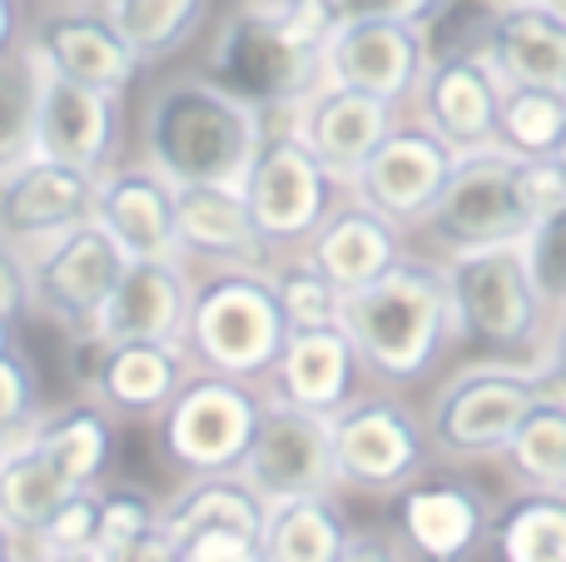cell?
I'll use <instances>...</instances> for the list:
<instances>
[{"mask_svg":"<svg viewBox=\"0 0 566 562\" xmlns=\"http://www.w3.org/2000/svg\"><path fill=\"white\" fill-rule=\"evenodd\" d=\"M264 110L234 95L224 80L179 75L155 90L145 110V165H155L175 189L234 185L244 189L264 149Z\"/></svg>","mask_w":566,"mask_h":562,"instance_id":"obj_1","label":"cell"},{"mask_svg":"<svg viewBox=\"0 0 566 562\" xmlns=\"http://www.w3.org/2000/svg\"><path fill=\"white\" fill-rule=\"evenodd\" d=\"M338 324L358 348L363 368L392 384H412L438 364L442 344L458 334L448 274L428 259H402L378 284L343 294Z\"/></svg>","mask_w":566,"mask_h":562,"instance_id":"obj_2","label":"cell"},{"mask_svg":"<svg viewBox=\"0 0 566 562\" xmlns=\"http://www.w3.org/2000/svg\"><path fill=\"white\" fill-rule=\"evenodd\" d=\"M333 30L328 0L293 10V15H264L239 10L214 40L209 75L224 80L234 95L254 100L259 110H298L323 85V40Z\"/></svg>","mask_w":566,"mask_h":562,"instance_id":"obj_3","label":"cell"},{"mask_svg":"<svg viewBox=\"0 0 566 562\" xmlns=\"http://www.w3.org/2000/svg\"><path fill=\"white\" fill-rule=\"evenodd\" d=\"M283 339H289V319L264 264H234L195 284L185 348L199 368L229 378H264L274 374Z\"/></svg>","mask_w":566,"mask_h":562,"instance_id":"obj_4","label":"cell"},{"mask_svg":"<svg viewBox=\"0 0 566 562\" xmlns=\"http://www.w3.org/2000/svg\"><path fill=\"white\" fill-rule=\"evenodd\" d=\"M442 274H448L452 319H458L462 339L497 348V354H517V348L537 344L547 304H542V289L532 279L527 239L442 254Z\"/></svg>","mask_w":566,"mask_h":562,"instance_id":"obj_5","label":"cell"},{"mask_svg":"<svg viewBox=\"0 0 566 562\" xmlns=\"http://www.w3.org/2000/svg\"><path fill=\"white\" fill-rule=\"evenodd\" d=\"M422 229L432 244H442V254L527 239L537 229V209L527 199V159L512 155L507 145L458 155Z\"/></svg>","mask_w":566,"mask_h":562,"instance_id":"obj_6","label":"cell"},{"mask_svg":"<svg viewBox=\"0 0 566 562\" xmlns=\"http://www.w3.org/2000/svg\"><path fill=\"white\" fill-rule=\"evenodd\" d=\"M269 398L254 388V378H229L195 368L189 384L175 394V404L159 414V438L165 454L175 458L185 473H239L254 428L264 418Z\"/></svg>","mask_w":566,"mask_h":562,"instance_id":"obj_7","label":"cell"},{"mask_svg":"<svg viewBox=\"0 0 566 562\" xmlns=\"http://www.w3.org/2000/svg\"><path fill=\"white\" fill-rule=\"evenodd\" d=\"M547 368H522V364H472L452 378L432 404V444L442 454L458 458H488L512 444L522 418L547 398Z\"/></svg>","mask_w":566,"mask_h":562,"instance_id":"obj_8","label":"cell"},{"mask_svg":"<svg viewBox=\"0 0 566 562\" xmlns=\"http://www.w3.org/2000/svg\"><path fill=\"white\" fill-rule=\"evenodd\" d=\"M129 254L109 239L99 219H85L55 244L30 254V309L45 314L50 324L70 329V334H90L99 309L109 304L119 274H125Z\"/></svg>","mask_w":566,"mask_h":562,"instance_id":"obj_9","label":"cell"},{"mask_svg":"<svg viewBox=\"0 0 566 562\" xmlns=\"http://www.w3.org/2000/svg\"><path fill=\"white\" fill-rule=\"evenodd\" d=\"M333 428V464L338 483L363 493H402L428 464V438L422 424L398 398H353L328 418Z\"/></svg>","mask_w":566,"mask_h":562,"instance_id":"obj_10","label":"cell"},{"mask_svg":"<svg viewBox=\"0 0 566 562\" xmlns=\"http://www.w3.org/2000/svg\"><path fill=\"white\" fill-rule=\"evenodd\" d=\"M239 478L264 498L269 508L293 503V498H318L338 488V464H333V428L323 414L293 408L283 398H269L264 418L254 428Z\"/></svg>","mask_w":566,"mask_h":562,"instance_id":"obj_11","label":"cell"},{"mask_svg":"<svg viewBox=\"0 0 566 562\" xmlns=\"http://www.w3.org/2000/svg\"><path fill=\"white\" fill-rule=\"evenodd\" d=\"M333 185L338 179L318 165V155L293 129L269 135L244 179V199L254 209V225L269 239V249L308 244L323 219L333 215Z\"/></svg>","mask_w":566,"mask_h":562,"instance_id":"obj_12","label":"cell"},{"mask_svg":"<svg viewBox=\"0 0 566 562\" xmlns=\"http://www.w3.org/2000/svg\"><path fill=\"white\" fill-rule=\"evenodd\" d=\"M432 65L428 25L402 20H343L323 40V85L363 90L388 105L418 95L422 75Z\"/></svg>","mask_w":566,"mask_h":562,"instance_id":"obj_13","label":"cell"},{"mask_svg":"<svg viewBox=\"0 0 566 562\" xmlns=\"http://www.w3.org/2000/svg\"><path fill=\"white\" fill-rule=\"evenodd\" d=\"M185 339H135V344H99L80 334V384L109 414H165L175 394L195 374Z\"/></svg>","mask_w":566,"mask_h":562,"instance_id":"obj_14","label":"cell"},{"mask_svg":"<svg viewBox=\"0 0 566 562\" xmlns=\"http://www.w3.org/2000/svg\"><path fill=\"white\" fill-rule=\"evenodd\" d=\"M452 165H458V149L442 145L428 125H392V135L358 169L353 189H358L363 205H373L398 229H408L432 215Z\"/></svg>","mask_w":566,"mask_h":562,"instance_id":"obj_15","label":"cell"},{"mask_svg":"<svg viewBox=\"0 0 566 562\" xmlns=\"http://www.w3.org/2000/svg\"><path fill=\"white\" fill-rule=\"evenodd\" d=\"M502 95H507V85L482 50H442V55H432L428 75L418 85L422 125L458 155L488 149L497 145Z\"/></svg>","mask_w":566,"mask_h":562,"instance_id":"obj_16","label":"cell"},{"mask_svg":"<svg viewBox=\"0 0 566 562\" xmlns=\"http://www.w3.org/2000/svg\"><path fill=\"white\" fill-rule=\"evenodd\" d=\"M85 219H95V175L85 169L35 155L0 179V235L25 254L55 244Z\"/></svg>","mask_w":566,"mask_h":562,"instance_id":"obj_17","label":"cell"},{"mask_svg":"<svg viewBox=\"0 0 566 562\" xmlns=\"http://www.w3.org/2000/svg\"><path fill=\"white\" fill-rule=\"evenodd\" d=\"M398 105L363 90H343V85H318L298 110L289 115V129L303 145L318 155V165L333 179H358V169L373 159V149L392 135Z\"/></svg>","mask_w":566,"mask_h":562,"instance_id":"obj_18","label":"cell"},{"mask_svg":"<svg viewBox=\"0 0 566 562\" xmlns=\"http://www.w3.org/2000/svg\"><path fill=\"white\" fill-rule=\"evenodd\" d=\"M30 50L45 60V70L105 95H125L145 65L135 45L115 30L109 10H50L30 30Z\"/></svg>","mask_w":566,"mask_h":562,"instance_id":"obj_19","label":"cell"},{"mask_svg":"<svg viewBox=\"0 0 566 562\" xmlns=\"http://www.w3.org/2000/svg\"><path fill=\"white\" fill-rule=\"evenodd\" d=\"M95 219L129 259H179V189L155 165H109L95 179Z\"/></svg>","mask_w":566,"mask_h":562,"instance_id":"obj_20","label":"cell"},{"mask_svg":"<svg viewBox=\"0 0 566 562\" xmlns=\"http://www.w3.org/2000/svg\"><path fill=\"white\" fill-rule=\"evenodd\" d=\"M119 139V95L75 85V80L45 70L40 85V119H35V155L55 165L105 175Z\"/></svg>","mask_w":566,"mask_h":562,"instance_id":"obj_21","label":"cell"},{"mask_svg":"<svg viewBox=\"0 0 566 562\" xmlns=\"http://www.w3.org/2000/svg\"><path fill=\"white\" fill-rule=\"evenodd\" d=\"M189 304H195V284H189L179 259H129L90 339H99V344L185 339Z\"/></svg>","mask_w":566,"mask_h":562,"instance_id":"obj_22","label":"cell"},{"mask_svg":"<svg viewBox=\"0 0 566 562\" xmlns=\"http://www.w3.org/2000/svg\"><path fill=\"white\" fill-rule=\"evenodd\" d=\"M482 55L502 85H537L566 95V15L547 0H502L488 20Z\"/></svg>","mask_w":566,"mask_h":562,"instance_id":"obj_23","label":"cell"},{"mask_svg":"<svg viewBox=\"0 0 566 562\" xmlns=\"http://www.w3.org/2000/svg\"><path fill=\"white\" fill-rule=\"evenodd\" d=\"M358 348L343 334V324H323V329H289L283 354L274 364V398L308 414L333 418L343 404L358 398Z\"/></svg>","mask_w":566,"mask_h":562,"instance_id":"obj_24","label":"cell"},{"mask_svg":"<svg viewBox=\"0 0 566 562\" xmlns=\"http://www.w3.org/2000/svg\"><path fill=\"white\" fill-rule=\"evenodd\" d=\"M303 254L343 289V294H358V289L378 284L388 269H398L402 259V229L388 215H378L373 205L353 199V205H333V215L318 225V235L308 239Z\"/></svg>","mask_w":566,"mask_h":562,"instance_id":"obj_25","label":"cell"},{"mask_svg":"<svg viewBox=\"0 0 566 562\" xmlns=\"http://www.w3.org/2000/svg\"><path fill=\"white\" fill-rule=\"evenodd\" d=\"M488 528L482 498L462 483H408L398 493V538L422 562H462Z\"/></svg>","mask_w":566,"mask_h":562,"instance_id":"obj_26","label":"cell"},{"mask_svg":"<svg viewBox=\"0 0 566 562\" xmlns=\"http://www.w3.org/2000/svg\"><path fill=\"white\" fill-rule=\"evenodd\" d=\"M179 249L224 264H264L269 239L259 235L254 209L234 185L179 189Z\"/></svg>","mask_w":566,"mask_h":562,"instance_id":"obj_27","label":"cell"},{"mask_svg":"<svg viewBox=\"0 0 566 562\" xmlns=\"http://www.w3.org/2000/svg\"><path fill=\"white\" fill-rule=\"evenodd\" d=\"M269 523V503L244 483L239 473H209L195 478L189 488H179L165 503V528L185 543L195 533H209V528H224V533H244V538H264Z\"/></svg>","mask_w":566,"mask_h":562,"instance_id":"obj_28","label":"cell"},{"mask_svg":"<svg viewBox=\"0 0 566 562\" xmlns=\"http://www.w3.org/2000/svg\"><path fill=\"white\" fill-rule=\"evenodd\" d=\"M30 438L75 488H99L109 458H115V424H109V408L95 398L45 414Z\"/></svg>","mask_w":566,"mask_h":562,"instance_id":"obj_29","label":"cell"},{"mask_svg":"<svg viewBox=\"0 0 566 562\" xmlns=\"http://www.w3.org/2000/svg\"><path fill=\"white\" fill-rule=\"evenodd\" d=\"M353 543L348 513L338 508L333 493L318 498H293V503L269 508L264 538H259V558L264 562H338Z\"/></svg>","mask_w":566,"mask_h":562,"instance_id":"obj_30","label":"cell"},{"mask_svg":"<svg viewBox=\"0 0 566 562\" xmlns=\"http://www.w3.org/2000/svg\"><path fill=\"white\" fill-rule=\"evenodd\" d=\"M70 493L75 483L40 454L35 438H25L10 448L6 468H0V523L15 533L20 548H35V538L45 533V523Z\"/></svg>","mask_w":566,"mask_h":562,"instance_id":"obj_31","label":"cell"},{"mask_svg":"<svg viewBox=\"0 0 566 562\" xmlns=\"http://www.w3.org/2000/svg\"><path fill=\"white\" fill-rule=\"evenodd\" d=\"M40 85H45V60L30 50V40L0 55V179L35 159Z\"/></svg>","mask_w":566,"mask_h":562,"instance_id":"obj_32","label":"cell"},{"mask_svg":"<svg viewBox=\"0 0 566 562\" xmlns=\"http://www.w3.org/2000/svg\"><path fill=\"white\" fill-rule=\"evenodd\" d=\"M497 562H566V493H522L492 523Z\"/></svg>","mask_w":566,"mask_h":562,"instance_id":"obj_33","label":"cell"},{"mask_svg":"<svg viewBox=\"0 0 566 562\" xmlns=\"http://www.w3.org/2000/svg\"><path fill=\"white\" fill-rule=\"evenodd\" d=\"M105 10L139 60H165L205 25L209 0H105Z\"/></svg>","mask_w":566,"mask_h":562,"instance_id":"obj_34","label":"cell"},{"mask_svg":"<svg viewBox=\"0 0 566 562\" xmlns=\"http://www.w3.org/2000/svg\"><path fill=\"white\" fill-rule=\"evenodd\" d=\"M566 139V95L537 85H507L497 115V145L522 159H557Z\"/></svg>","mask_w":566,"mask_h":562,"instance_id":"obj_35","label":"cell"},{"mask_svg":"<svg viewBox=\"0 0 566 562\" xmlns=\"http://www.w3.org/2000/svg\"><path fill=\"white\" fill-rule=\"evenodd\" d=\"M512 464V473L522 483L542 488V493H566V404L562 398H542L522 428L512 434V444L502 448Z\"/></svg>","mask_w":566,"mask_h":562,"instance_id":"obj_36","label":"cell"},{"mask_svg":"<svg viewBox=\"0 0 566 562\" xmlns=\"http://www.w3.org/2000/svg\"><path fill=\"white\" fill-rule=\"evenodd\" d=\"M274 274V289H279V304H283V319L289 329H323V324H338L343 314V289L313 264L308 254L289 259V264L269 269Z\"/></svg>","mask_w":566,"mask_h":562,"instance_id":"obj_37","label":"cell"},{"mask_svg":"<svg viewBox=\"0 0 566 562\" xmlns=\"http://www.w3.org/2000/svg\"><path fill=\"white\" fill-rule=\"evenodd\" d=\"M40 418H45V408H40L35 364H30V354L20 344H10L0 354V438L25 444L40 428Z\"/></svg>","mask_w":566,"mask_h":562,"instance_id":"obj_38","label":"cell"},{"mask_svg":"<svg viewBox=\"0 0 566 562\" xmlns=\"http://www.w3.org/2000/svg\"><path fill=\"white\" fill-rule=\"evenodd\" d=\"M165 528V503L145 488L125 483V488H105V518H99V548L115 553L125 543H139L145 533Z\"/></svg>","mask_w":566,"mask_h":562,"instance_id":"obj_39","label":"cell"},{"mask_svg":"<svg viewBox=\"0 0 566 562\" xmlns=\"http://www.w3.org/2000/svg\"><path fill=\"white\" fill-rule=\"evenodd\" d=\"M527 259L532 279L542 289V304L566 314V199L527 235Z\"/></svg>","mask_w":566,"mask_h":562,"instance_id":"obj_40","label":"cell"},{"mask_svg":"<svg viewBox=\"0 0 566 562\" xmlns=\"http://www.w3.org/2000/svg\"><path fill=\"white\" fill-rule=\"evenodd\" d=\"M99 518H105V488H75L55 508L35 548H99Z\"/></svg>","mask_w":566,"mask_h":562,"instance_id":"obj_41","label":"cell"},{"mask_svg":"<svg viewBox=\"0 0 566 562\" xmlns=\"http://www.w3.org/2000/svg\"><path fill=\"white\" fill-rule=\"evenodd\" d=\"M448 0H328L333 25L343 20H402V25H428Z\"/></svg>","mask_w":566,"mask_h":562,"instance_id":"obj_42","label":"cell"},{"mask_svg":"<svg viewBox=\"0 0 566 562\" xmlns=\"http://www.w3.org/2000/svg\"><path fill=\"white\" fill-rule=\"evenodd\" d=\"M0 314L10 324L30 314V254L10 244L6 235H0Z\"/></svg>","mask_w":566,"mask_h":562,"instance_id":"obj_43","label":"cell"},{"mask_svg":"<svg viewBox=\"0 0 566 562\" xmlns=\"http://www.w3.org/2000/svg\"><path fill=\"white\" fill-rule=\"evenodd\" d=\"M179 562H264L259 543L244 533H224V528H209L179 543Z\"/></svg>","mask_w":566,"mask_h":562,"instance_id":"obj_44","label":"cell"},{"mask_svg":"<svg viewBox=\"0 0 566 562\" xmlns=\"http://www.w3.org/2000/svg\"><path fill=\"white\" fill-rule=\"evenodd\" d=\"M109 562H179V538L169 528H155L139 543H125L109 553Z\"/></svg>","mask_w":566,"mask_h":562,"instance_id":"obj_45","label":"cell"},{"mask_svg":"<svg viewBox=\"0 0 566 562\" xmlns=\"http://www.w3.org/2000/svg\"><path fill=\"white\" fill-rule=\"evenodd\" d=\"M338 562H408V553H402V538L392 543V538H382V533H353L348 553Z\"/></svg>","mask_w":566,"mask_h":562,"instance_id":"obj_46","label":"cell"},{"mask_svg":"<svg viewBox=\"0 0 566 562\" xmlns=\"http://www.w3.org/2000/svg\"><path fill=\"white\" fill-rule=\"evenodd\" d=\"M35 562H109L105 548H30Z\"/></svg>","mask_w":566,"mask_h":562,"instance_id":"obj_47","label":"cell"},{"mask_svg":"<svg viewBox=\"0 0 566 562\" xmlns=\"http://www.w3.org/2000/svg\"><path fill=\"white\" fill-rule=\"evenodd\" d=\"M15 45H20V10L15 0H0V55H10Z\"/></svg>","mask_w":566,"mask_h":562,"instance_id":"obj_48","label":"cell"},{"mask_svg":"<svg viewBox=\"0 0 566 562\" xmlns=\"http://www.w3.org/2000/svg\"><path fill=\"white\" fill-rule=\"evenodd\" d=\"M249 10H264V15H293V10L313 6V0H244Z\"/></svg>","mask_w":566,"mask_h":562,"instance_id":"obj_49","label":"cell"},{"mask_svg":"<svg viewBox=\"0 0 566 562\" xmlns=\"http://www.w3.org/2000/svg\"><path fill=\"white\" fill-rule=\"evenodd\" d=\"M552 368H557V374H566V314H562L557 334H552Z\"/></svg>","mask_w":566,"mask_h":562,"instance_id":"obj_50","label":"cell"},{"mask_svg":"<svg viewBox=\"0 0 566 562\" xmlns=\"http://www.w3.org/2000/svg\"><path fill=\"white\" fill-rule=\"evenodd\" d=\"M15 548H20V543H15V533H10V528L0 523V562H10V558H15Z\"/></svg>","mask_w":566,"mask_h":562,"instance_id":"obj_51","label":"cell"},{"mask_svg":"<svg viewBox=\"0 0 566 562\" xmlns=\"http://www.w3.org/2000/svg\"><path fill=\"white\" fill-rule=\"evenodd\" d=\"M10 344H15V324H10V319L6 314H0V354H6V348Z\"/></svg>","mask_w":566,"mask_h":562,"instance_id":"obj_52","label":"cell"},{"mask_svg":"<svg viewBox=\"0 0 566 562\" xmlns=\"http://www.w3.org/2000/svg\"><path fill=\"white\" fill-rule=\"evenodd\" d=\"M10 562H35V553H30V548H15V558Z\"/></svg>","mask_w":566,"mask_h":562,"instance_id":"obj_53","label":"cell"},{"mask_svg":"<svg viewBox=\"0 0 566 562\" xmlns=\"http://www.w3.org/2000/svg\"><path fill=\"white\" fill-rule=\"evenodd\" d=\"M10 448H15V444H10V438H0V468H6V458H10Z\"/></svg>","mask_w":566,"mask_h":562,"instance_id":"obj_54","label":"cell"},{"mask_svg":"<svg viewBox=\"0 0 566 562\" xmlns=\"http://www.w3.org/2000/svg\"><path fill=\"white\" fill-rule=\"evenodd\" d=\"M557 165L566 169V139H562V149H557Z\"/></svg>","mask_w":566,"mask_h":562,"instance_id":"obj_55","label":"cell"}]
</instances>
